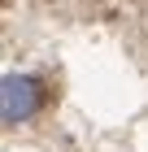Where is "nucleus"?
I'll return each mask as SVG.
<instances>
[{
	"instance_id": "f257e3e1",
	"label": "nucleus",
	"mask_w": 148,
	"mask_h": 152,
	"mask_svg": "<svg viewBox=\"0 0 148 152\" xmlns=\"http://www.w3.org/2000/svg\"><path fill=\"white\" fill-rule=\"evenodd\" d=\"M39 104H44V87H39V78H31V74H4L0 109H4V122H9V126L35 117Z\"/></svg>"
}]
</instances>
